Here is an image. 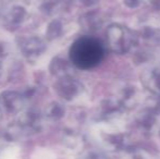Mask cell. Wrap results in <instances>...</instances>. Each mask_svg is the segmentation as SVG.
Returning a JSON list of instances; mask_svg holds the SVG:
<instances>
[{"instance_id": "6da1fadb", "label": "cell", "mask_w": 160, "mask_h": 159, "mask_svg": "<svg viewBox=\"0 0 160 159\" xmlns=\"http://www.w3.org/2000/svg\"><path fill=\"white\" fill-rule=\"evenodd\" d=\"M105 50L98 39L84 36L76 39L70 48V59L78 69L89 70L98 66L103 59Z\"/></svg>"}, {"instance_id": "7a4b0ae2", "label": "cell", "mask_w": 160, "mask_h": 159, "mask_svg": "<svg viewBox=\"0 0 160 159\" xmlns=\"http://www.w3.org/2000/svg\"><path fill=\"white\" fill-rule=\"evenodd\" d=\"M107 45L114 53L123 55L130 51L134 44V35L127 26L111 24L107 28Z\"/></svg>"}, {"instance_id": "3957f363", "label": "cell", "mask_w": 160, "mask_h": 159, "mask_svg": "<svg viewBox=\"0 0 160 159\" xmlns=\"http://www.w3.org/2000/svg\"><path fill=\"white\" fill-rule=\"evenodd\" d=\"M143 86L152 96L160 97V66L150 67L143 71L141 75Z\"/></svg>"}, {"instance_id": "277c9868", "label": "cell", "mask_w": 160, "mask_h": 159, "mask_svg": "<svg viewBox=\"0 0 160 159\" xmlns=\"http://www.w3.org/2000/svg\"><path fill=\"white\" fill-rule=\"evenodd\" d=\"M116 98L124 109L132 108L138 102V89L134 85H124L120 88Z\"/></svg>"}, {"instance_id": "5b68a950", "label": "cell", "mask_w": 160, "mask_h": 159, "mask_svg": "<svg viewBox=\"0 0 160 159\" xmlns=\"http://www.w3.org/2000/svg\"><path fill=\"white\" fill-rule=\"evenodd\" d=\"M106 21V15L98 11H93L87 14L83 15L81 19V24H82L83 28L89 32H95L98 31L101 26L105 24Z\"/></svg>"}, {"instance_id": "8992f818", "label": "cell", "mask_w": 160, "mask_h": 159, "mask_svg": "<svg viewBox=\"0 0 160 159\" xmlns=\"http://www.w3.org/2000/svg\"><path fill=\"white\" fill-rule=\"evenodd\" d=\"M81 85L78 84V82L74 81L73 79H67L62 80V82L59 85V93L61 94V96L65 99H73L75 96H78L81 92Z\"/></svg>"}, {"instance_id": "52a82bcc", "label": "cell", "mask_w": 160, "mask_h": 159, "mask_svg": "<svg viewBox=\"0 0 160 159\" xmlns=\"http://www.w3.org/2000/svg\"><path fill=\"white\" fill-rule=\"evenodd\" d=\"M2 100H3V102H2L3 106L11 111L18 110V109L21 107L20 106L21 102H20V99L17 95H13L12 97H9V94H6V97L2 98Z\"/></svg>"}, {"instance_id": "ba28073f", "label": "cell", "mask_w": 160, "mask_h": 159, "mask_svg": "<svg viewBox=\"0 0 160 159\" xmlns=\"http://www.w3.org/2000/svg\"><path fill=\"white\" fill-rule=\"evenodd\" d=\"M81 159H107L103 155H101L99 152L96 151H88L82 155Z\"/></svg>"}, {"instance_id": "9c48e42d", "label": "cell", "mask_w": 160, "mask_h": 159, "mask_svg": "<svg viewBox=\"0 0 160 159\" xmlns=\"http://www.w3.org/2000/svg\"><path fill=\"white\" fill-rule=\"evenodd\" d=\"M123 3L130 9H134L141 4V0H122Z\"/></svg>"}, {"instance_id": "30bf717a", "label": "cell", "mask_w": 160, "mask_h": 159, "mask_svg": "<svg viewBox=\"0 0 160 159\" xmlns=\"http://www.w3.org/2000/svg\"><path fill=\"white\" fill-rule=\"evenodd\" d=\"M148 1H149V4L152 8L160 11V0H148Z\"/></svg>"}, {"instance_id": "8fae6325", "label": "cell", "mask_w": 160, "mask_h": 159, "mask_svg": "<svg viewBox=\"0 0 160 159\" xmlns=\"http://www.w3.org/2000/svg\"><path fill=\"white\" fill-rule=\"evenodd\" d=\"M81 2H82L83 4H85V6H94V4H96L97 2L99 1V0H80Z\"/></svg>"}, {"instance_id": "7c38bea8", "label": "cell", "mask_w": 160, "mask_h": 159, "mask_svg": "<svg viewBox=\"0 0 160 159\" xmlns=\"http://www.w3.org/2000/svg\"><path fill=\"white\" fill-rule=\"evenodd\" d=\"M134 159H144L143 157H135Z\"/></svg>"}, {"instance_id": "4fadbf2b", "label": "cell", "mask_w": 160, "mask_h": 159, "mask_svg": "<svg viewBox=\"0 0 160 159\" xmlns=\"http://www.w3.org/2000/svg\"><path fill=\"white\" fill-rule=\"evenodd\" d=\"M159 135H160V130H159Z\"/></svg>"}, {"instance_id": "5bb4252c", "label": "cell", "mask_w": 160, "mask_h": 159, "mask_svg": "<svg viewBox=\"0 0 160 159\" xmlns=\"http://www.w3.org/2000/svg\"><path fill=\"white\" fill-rule=\"evenodd\" d=\"M0 71H1V69H0Z\"/></svg>"}]
</instances>
